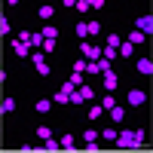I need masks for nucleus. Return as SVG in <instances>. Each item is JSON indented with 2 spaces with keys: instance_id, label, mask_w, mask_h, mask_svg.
I'll use <instances>...</instances> for the list:
<instances>
[{
  "instance_id": "obj_1",
  "label": "nucleus",
  "mask_w": 153,
  "mask_h": 153,
  "mask_svg": "<svg viewBox=\"0 0 153 153\" xmlns=\"http://www.w3.org/2000/svg\"><path fill=\"white\" fill-rule=\"evenodd\" d=\"M117 144H120L123 150H138V144H135V129H126V132H117Z\"/></svg>"
},
{
  "instance_id": "obj_2",
  "label": "nucleus",
  "mask_w": 153,
  "mask_h": 153,
  "mask_svg": "<svg viewBox=\"0 0 153 153\" xmlns=\"http://www.w3.org/2000/svg\"><path fill=\"white\" fill-rule=\"evenodd\" d=\"M80 52H83L89 61H98V58H101V43H89V40H83V43H80Z\"/></svg>"
},
{
  "instance_id": "obj_3",
  "label": "nucleus",
  "mask_w": 153,
  "mask_h": 153,
  "mask_svg": "<svg viewBox=\"0 0 153 153\" xmlns=\"http://www.w3.org/2000/svg\"><path fill=\"white\" fill-rule=\"evenodd\" d=\"M126 101H129L132 107H141L147 101V92H144V89H129V92H126Z\"/></svg>"
},
{
  "instance_id": "obj_4",
  "label": "nucleus",
  "mask_w": 153,
  "mask_h": 153,
  "mask_svg": "<svg viewBox=\"0 0 153 153\" xmlns=\"http://www.w3.org/2000/svg\"><path fill=\"white\" fill-rule=\"evenodd\" d=\"M9 49H12V52H16L19 58H28V55L34 52V49H31L28 43H22V40H9Z\"/></svg>"
},
{
  "instance_id": "obj_5",
  "label": "nucleus",
  "mask_w": 153,
  "mask_h": 153,
  "mask_svg": "<svg viewBox=\"0 0 153 153\" xmlns=\"http://www.w3.org/2000/svg\"><path fill=\"white\" fill-rule=\"evenodd\" d=\"M101 76H104V92H117V86H120V74L107 71V74H101Z\"/></svg>"
},
{
  "instance_id": "obj_6",
  "label": "nucleus",
  "mask_w": 153,
  "mask_h": 153,
  "mask_svg": "<svg viewBox=\"0 0 153 153\" xmlns=\"http://www.w3.org/2000/svg\"><path fill=\"white\" fill-rule=\"evenodd\" d=\"M135 28H138V31H141V34L147 37V34L153 31V16H141V19H135Z\"/></svg>"
},
{
  "instance_id": "obj_7",
  "label": "nucleus",
  "mask_w": 153,
  "mask_h": 153,
  "mask_svg": "<svg viewBox=\"0 0 153 153\" xmlns=\"http://www.w3.org/2000/svg\"><path fill=\"white\" fill-rule=\"evenodd\" d=\"M117 49H120V52H117V55H123V58H132V55H135V46H132L129 40H123V43H120Z\"/></svg>"
},
{
  "instance_id": "obj_8",
  "label": "nucleus",
  "mask_w": 153,
  "mask_h": 153,
  "mask_svg": "<svg viewBox=\"0 0 153 153\" xmlns=\"http://www.w3.org/2000/svg\"><path fill=\"white\" fill-rule=\"evenodd\" d=\"M135 68H138V74H147V76H150V74H153V61H150V58H138Z\"/></svg>"
},
{
  "instance_id": "obj_9",
  "label": "nucleus",
  "mask_w": 153,
  "mask_h": 153,
  "mask_svg": "<svg viewBox=\"0 0 153 153\" xmlns=\"http://www.w3.org/2000/svg\"><path fill=\"white\" fill-rule=\"evenodd\" d=\"M58 144H61V150H76L74 135H61V138H58Z\"/></svg>"
},
{
  "instance_id": "obj_10",
  "label": "nucleus",
  "mask_w": 153,
  "mask_h": 153,
  "mask_svg": "<svg viewBox=\"0 0 153 153\" xmlns=\"http://www.w3.org/2000/svg\"><path fill=\"white\" fill-rule=\"evenodd\" d=\"M104 113H107V110L101 107V104H92V107H89V120L95 123V120H101V117H104Z\"/></svg>"
},
{
  "instance_id": "obj_11",
  "label": "nucleus",
  "mask_w": 153,
  "mask_h": 153,
  "mask_svg": "<svg viewBox=\"0 0 153 153\" xmlns=\"http://www.w3.org/2000/svg\"><path fill=\"white\" fill-rule=\"evenodd\" d=\"M76 92H80V98H83V101H95V89H89L86 83H83L80 89H76Z\"/></svg>"
},
{
  "instance_id": "obj_12",
  "label": "nucleus",
  "mask_w": 153,
  "mask_h": 153,
  "mask_svg": "<svg viewBox=\"0 0 153 153\" xmlns=\"http://www.w3.org/2000/svg\"><path fill=\"white\" fill-rule=\"evenodd\" d=\"M86 31H89V37H98V34H101V22H98V19L86 22Z\"/></svg>"
},
{
  "instance_id": "obj_13",
  "label": "nucleus",
  "mask_w": 153,
  "mask_h": 153,
  "mask_svg": "<svg viewBox=\"0 0 153 153\" xmlns=\"http://www.w3.org/2000/svg\"><path fill=\"white\" fill-rule=\"evenodd\" d=\"M107 113H110V120H113V123H123V120H126V110H123V107H110Z\"/></svg>"
},
{
  "instance_id": "obj_14",
  "label": "nucleus",
  "mask_w": 153,
  "mask_h": 153,
  "mask_svg": "<svg viewBox=\"0 0 153 153\" xmlns=\"http://www.w3.org/2000/svg\"><path fill=\"white\" fill-rule=\"evenodd\" d=\"M37 12H40V19H43V22H49V19L55 16V9L49 6V3H46V6H40V9H37Z\"/></svg>"
},
{
  "instance_id": "obj_15",
  "label": "nucleus",
  "mask_w": 153,
  "mask_h": 153,
  "mask_svg": "<svg viewBox=\"0 0 153 153\" xmlns=\"http://www.w3.org/2000/svg\"><path fill=\"white\" fill-rule=\"evenodd\" d=\"M120 43H123V37H120V34H107V40H104V46H110V49H117Z\"/></svg>"
},
{
  "instance_id": "obj_16",
  "label": "nucleus",
  "mask_w": 153,
  "mask_h": 153,
  "mask_svg": "<svg viewBox=\"0 0 153 153\" xmlns=\"http://www.w3.org/2000/svg\"><path fill=\"white\" fill-rule=\"evenodd\" d=\"M49 107H52V101H49V98H43V101H37V113H49Z\"/></svg>"
},
{
  "instance_id": "obj_17",
  "label": "nucleus",
  "mask_w": 153,
  "mask_h": 153,
  "mask_svg": "<svg viewBox=\"0 0 153 153\" xmlns=\"http://www.w3.org/2000/svg\"><path fill=\"white\" fill-rule=\"evenodd\" d=\"M0 110H3V113H12V110H16V98H3Z\"/></svg>"
},
{
  "instance_id": "obj_18",
  "label": "nucleus",
  "mask_w": 153,
  "mask_h": 153,
  "mask_svg": "<svg viewBox=\"0 0 153 153\" xmlns=\"http://www.w3.org/2000/svg\"><path fill=\"white\" fill-rule=\"evenodd\" d=\"M83 76H86V74H76V71H74V76H71V80H68V83H71L74 89H80V86L86 83V80H83Z\"/></svg>"
},
{
  "instance_id": "obj_19",
  "label": "nucleus",
  "mask_w": 153,
  "mask_h": 153,
  "mask_svg": "<svg viewBox=\"0 0 153 153\" xmlns=\"http://www.w3.org/2000/svg\"><path fill=\"white\" fill-rule=\"evenodd\" d=\"M101 107H104V110L117 107V98H113V95H104V98H101Z\"/></svg>"
},
{
  "instance_id": "obj_20",
  "label": "nucleus",
  "mask_w": 153,
  "mask_h": 153,
  "mask_svg": "<svg viewBox=\"0 0 153 153\" xmlns=\"http://www.w3.org/2000/svg\"><path fill=\"white\" fill-rule=\"evenodd\" d=\"M31 61H34V68H37V65H43V61H46V55L40 52V49H34V52H31Z\"/></svg>"
},
{
  "instance_id": "obj_21",
  "label": "nucleus",
  "mask_w": 153,
  "mask_h": 153,
  "mask_svg": "<svg viewBox=\"0 0 153 153\" xmlns=\"http://www.w3.org/2000/svg\"><path fill=\"white\" fill-rule=\"evenodd\" d=\"M55 37H58V28H49V25H46V28H43V40H55Z\"/></svg>"
},
{
  "instance_id": "obj_22",
  "label": "nucleus",
  "mask_w": 153,
  "mask_h": 153,
  "mask_svg": "<svg viewBox=\"0 0 153 153\" xmlns=\"http://www.w3.org/2000/svg\"><path fill=\"white\" fill-rule=\"evenodd\" d=\"M129 43H132V46L144 43V34H141V31H132V34H129Z\"/></svg>"
},
{
  "instance_id": "obj_23",
  "label": "nucleus",
  "mask_w": 153,
  "mask_h": 153,
  "mask_svg": "<svg viewBox=\"0 0 153 153\" xmlns=\"http://www.w3.org/2000/svg\"><path fill=\"white\" fill-rule=\"evenodd\" d=\"M76 37H80V40H89V31H86V22H80V25H76Z\"/></svg>"
},
{
  "instance_id": "obj_24",
  "label": "nucleus",
  "mask_w": 153,
  "mask_h": 153,
  "mask_svg": "<svg viewBox=\"0 0 153 153\" xmlns=\"http://www.w3.org/2000/svg\"><path fill=\"white\" fill-rule=\"evenodd\" d=\"M37 138H43V141L52 138V129H49V126H40V129H37Z\"/></svg>"
},
{
  "instance_id": "obj_25",
  "label": "nucleus",
  "mask_w": 153,
  "mask_h": 153,
  "mask_svg": "<svg viewBox=\"0 0 153 153\" xmlns=\"http://www.w3.org/2000/svg\"><path fill=\"white\" fill-rule=\"evenodd\" d=\"M74 9L76 12H89V0H74Z\"/></svg>"
},
{
  "instance_id": "obj_26",
  "label": "nucleus",
  "mask_w": 153,
  "mask_h": 153,
  "mask_svg": "<svg viewBox=\"0 0 153 153\" xmlns=\"http://www.w3.org/2000/svg\"><path fill=\"white\" fill-rule=\"evenodd\" d=\"M101 138H104V141H117V129H104Z\"/></svg>"
},
{
  "instance_id": "obj_27",
  "label": "nucleus",
  "mask_w": 153,
  "mask_h": 153,
  "mask_svg": "<svg viewBox=\"0 0 153 153\" xmlns=\"http://www.w3.org/2000/svg\"><path fill=\"white\" fill-rule=\"evenodd\" d=\"M83 141H86V144H89V141H98V135H95V129H86V132H83Z\"/></svg>"
},
{
  "instance_id": "obj_28",
  "label": "nucleus",
  "mask_w": 153,
  "mask_h": 153,
  "mask_svg": "<svg viewBox=\"0 0 153 153\" xmlns=\"http://www.w3.org/2000/svg\"><path fill=\"white\" fill-rule=\"evenodd\" d=\"M52 49H55V40H43V46H40V52L46 55V52H52Z\"/></svg>"
},
{
  "instance_id": "obj_29",
  "label": "nucleus",
  "mask_w": 153,
  "mask_h": 153,
  "mask_svg": "<svg viewBox=\"0 0 153 153\" xmlns=\"http://www.w3.org/2000/svg\"><path fill=\"white\" fill-rule=\"evenodd\" d=\"M37 74H40V76H49V74H52V71H49V65H46V61H43V65H37Z\"/></svg>"
},
{
  "instance_id": "obj_30",
  "label": "nucleus",
  "mask_w": 153,
  "mask_h": 153,
  "mask_svg": "<svg viewBox=\"0 0 153 153\" xmlns=\"http://www.w3.org/2000/svg\"><path fill=\"white\" fill-rule=\"evenodd\" d=\"M89 9H95V12L104 9V0H89Z\"/></svg>"
},
{
  "instance_id": "obj_31",
  "label": "nucleus",
  "mask_w": 153,
  "mask_h": 153,
  "mask_svg": "<svg viewBox=\"0 0 153 153\" xmlns=\"http://www.w3.org/2000/svg\"><path fill=\"white\" fill-rule=\"evenodd\" d=\"M74 71H76V74H83V71H86V61H83V58H76V61H74Z\"/></svg>"
},
{
  "instance_id": "obj_32",
  "label": "nucleus",
  "mask_w": 153,
  "mask_h": 153,
  "mask_svg": "<svg viewBox=\"0 0 153 153\" xmlns=\"http://www.w3.org/2000/svg\"><path fill=\"white\" fill-rule=\"evenodd\" d=\"M9 31H12V28H9V22H6L3 16H0V34H9Z\"/></svg>"
},
{
  "instance_id": "obj_33",
  "label": "nucleus",
  "mask_w": 153,
  "mask_h": 153,
  "mask_svg": "<svg viewBox=\"0 0 153 153\" xmlns=\"http://www.w3.org/2000/svg\"><path fill=\"white\" fill-rule=\"evenodd\" d=\"M52 101H58V104H68V95H65V92H61V89H58V92H55V98H52Z\"/></svg>"
},
{
  "instance_id": "obj_34",
  "label": "nucleus",
  "mask_w": 153,
  "mask_h": 153,
  "mask_svg": "<svg viewBox=\"0 0 153 153\" xmlns=\"http://www.w3.org/2000/svg\"><path fill=\"white\" fill-rule=\"evenodd\" d=\"M0 71H3V68H0Z\"/></svg>"
}]
</instances>
